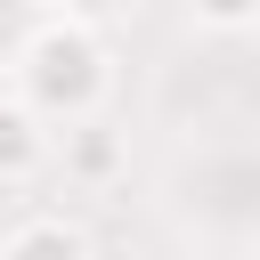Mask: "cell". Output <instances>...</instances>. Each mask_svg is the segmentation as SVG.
I'll return each instance as SVG.
<instances>
[{"label": "cell", "instance_id": "obj_3", "mask_svg": "<svg viewBox=\"0 0 260 260\" xmlns=\"http://www.w3.org/2000/svg\"><path fill=\"white\" fill-rule=\"evenodd\" d=\"M0 252H8V260H24V252H89V228H73V219H32V228L0 236Z\"/></svg>", "mask_w": 260, "mask_h": 260}, {"label": "cell", "instance_id": "obj_4", "mask_svg": "<svg viewBox=\"0 0 260 260\" xmlns=\"http://www.w3.org/2000/svg\"><path fill=\"white\" fill-rule=\"evenodd\" d=\"M195 16H203V24H252L260 0H195Z\"/></svg>", "mask_w": 260, "mask_h": 260}, {"label": "cell", "instance_id": "obj_1", "mask_svg": "<svg viewBox=\"0 0 260 260\" xmlns=\"http://www.w3.org/2000/svg\"><path fill=\"white\" fill-rule=\"evenodd\" d=\"M98 41L81 32V24H65V32H41L32 49H24V98L32 106H49V114H81L89 98H98Z\"/></svg>", "mask_w": 260, "mask_h": 260}, {"label": "cell", "instance_id": "obj_6", "mask_svg": "<svg viewBox=\"0 0 260 260\" xmlns=\"http://www.w3.org/2000/svg\"><path fill=\"white\" fill-rule=\"evenodd\" d=\"M65 8H73V16H122L130 0H65Z\"/></svg>", "mask_w": 260, "mask_h": 260}, {"label": "cell", "instance_id": "obj_5", "mask_svg": "<svg viewBox=\"0 0 260 260\" xmlns=\"http://www.w3.org/2000/svg\"><path fill=\"white\" fill-rule=\"evenodd\" d=\"M73 162H81V171H106V162H114V146H106L98 130H81V138H73Z\"/></svg>", "mask_w": 260, "mask_h": 260}, {"label": "cell", "instance_id": "obj_2", "mask_svg": "<svg viewBox=\"0 0 260 260\" xmlns=\"http://www.w3.org/2000/svg\"><path fill=\"white\" fill-rule=\"evenodd\" d=\"M41 162V122L24 106H0V179H24Z\"/></svg>", "mask_w": 260, "mask_h": 260}]
</instances>
